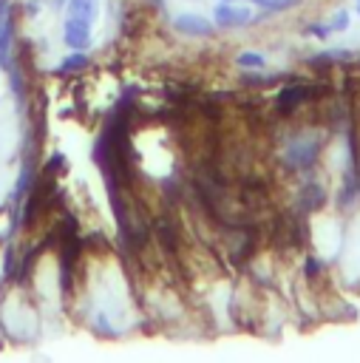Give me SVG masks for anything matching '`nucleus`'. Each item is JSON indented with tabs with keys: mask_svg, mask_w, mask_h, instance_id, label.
Masks as SVG:
<instances>
[{
	"mask_svg": "<svg viewBox=\"0 0 360 363\" xmlns=\"http://www.w3.org/2000/svg\"><path fill=\"white\" fill-rule=\"evenodd\" d=\"M323 94H329V91L326 88L317 91V88H309V85H286L275 96V113L278 116H292L295 108H300L303 102H309L315 96H323Z\"/></svg>",
	"mask_w": 360,
	"mask_h": 363,
	"instance_id": "1",
	"label": "nucleus"
},
{
	"mask_svg": "<svg viewBox=\"0 0 360 363\" xmlns=\"http://www.w3.org/2000/svg\"><path fill=\"white\" fill-rule=\"evenodd\" d=\"M317 153H320V142H317V139H312V136H298V139H292L289 147L283 150V164L292 167V170H306V167L315 164Z\"/></svg>",
	"mask_w": 360,
	"mask_h": 363,
	"instance_id": "2",
	"label": "nucleus"
},
{
	"mask_svg": "<svg viewBox=\"0 0 360 363\" xmlns=\"http://www.w3.org/2000/svg\"><path fill=\"white\" fill-rule=\"evenodd\" d=\"M153 233H156V238H159V244H162V250L164 252H179L181 250V227L176 224V218L173 216H159V218H153Z\"/></svg>",
	"mask_w": 360,
	"mask_h": 363,
	"instance_id": "3",
	"label": "nucleus"
},
{
	"mask_svg": "<svg viewBox=\"0 0 360 363\" xmlns=\"http://www.w3.org/2000/svg\"><path fill=\"white\" fill-rule=\"evenodd\" d=\"M62 37H65V45H68V48L82 51V48L88 45V40H91V20L77 17V14H68V17H65Z\"/></svg>",
	"mask_w": 360,
	"mask_h": 363,
	"instance_id": "4",
	"label": "nucleus"
},
{
	"mask_svg": "<svg viewBox=\"0 0 360 363\" xmlns=\"http://www.w3.org/2000/svg\"><path fill=\"white\" fill-rule=\"evenodd\" d=\"M213 20L218 26H247L252 20V11L249 9H238V6H230V3H218L215 11H213Z\"/></svg>",
	"mask_w": 360,
	"mask_h": 363,
	"instance_id": "5",
	"label": "nucleus"
},
{
	"mask_svg": "<svg viewBox=\"0 0 360 363\" xmlns=\"http://www.w3.org/2000/svg\"><path fill=\"white\" fill-rule=\"evenodd\" d=\"M176 28H179L181 34H193V37H207V34H213V26H210L204 17H198V14H179V17H176Z\"/></svg>",
	"mask_w": 360,
	"mask_h": 363,
	"instance_id": "6",
	"label": "nucleus"
},
{
	"mask_svg": "<svg viewBox=\"0 0 360 363\" xmlns=\"http://www.w3.org/2000/svg\"><path fill=\"white\" fill-rule=\"evenodd\" d=\"M326 201V193H323V187L317 184V182H306L303 184V190H300V199H298V204L303 207V210H315V207H320Z\"/></svg>",
	"mask_w": 360,
	"mask_h": 363,
	"instance_id": "7",
	"label": "nucleus"
},
{
	"mask_svg": "<svg viewBox=\"0 0 360 363\" xmlns=\"http://www.w3.org/2000/svg\"><path fill=\"white\" fill-rule=\"evenodd\" d=\"M9 48H11V14L0 17V65L3 68H11Z\"/></svg>",
	"mask_w": 360,
	"mask_h": 363,
	"instance_id": "8",
	"label": "nucleus"
},
{
	"mask_svg": "<svg viewBox=\"0 0 360 363\" xmlns=\"http://www.w3.org/2000/svg\"><path fill=\"white\" fill-rule=\"evenodd\" d=\"M68 14H77V17H85L94 23L96 17V0H68Z\"/></svg>",
	"mask_w": 360,
	"mask_h": 363,
	"instance_id": "9",
	"label": "nucleus"
},
{
	"mask_svg": "<svg viewBox=\"0 0 360 363\" xmlns=\"http://www.w3.org/2000/svg\"><path fill=\"white\" fill-rule=\"evenodd\" d=\"M235 62H238V68H249V71H255V68H264V65H266L264 54H255V51H241Z\"/></svg>",
	"mask_w": 360,
	"mask_h": 363,
	"instance_id": "10",
	"label": "nucleus"
},
{
	"mask_svg": "<svg viewBox=\"0 0 360 363\" xmlns=\"http://www.w3.org/2000/svg\"><path fill=\"white\" fill-rule=\"evenodd\" d=\"M82 68H88V57H85V54H71V57H65V60L60 62V71H62V74H77V71H82Z\"/></svg>",
	"mask_w": 360,
	"mask_h": 363,
	"instance_id": "11",
	"label": "nucleus"
},
{
	"mask_svg": "<svg viewBox=\"0 0 360 363\" xmlns=\"http://www.w3.org/2000/svg\"><path fill=\"white\" fill-rule=\"evenodd\" d=\"M68 167V162H65V156L62 153H51V159L45 162V173H60V170H65Z\"/></svg>",
	"mask_w": 360,
	"mask_h": 363,
	"instance_id": "12",
	"label": "nucleus"
},
{
	"mask_svg": "<svg viewBox=\"0 0 360 363\" xmlns=\"http://www.w3.org/2000/svg\"><path fill=\"white\" fill-rule=\"evenodd\" d=\"M346 26H349V14H346V11H337V14L332 17V23H329L332 34H334V31H346Z\"/></svg>",
	"mask_w": 360,
	"mask_h": 363,
	"instance_id": "13",
	"label": "nucleus"
},
{
	"mask_svg": "<svg viewBox=\"0 0 360 363\" xmlns=\"http://www.w3.org/2000/svg\"><path fill=\"white\" fill-rule=\"evenodd\" d=\"M303 272H306V278H317L320 275V261L315 255H309L306 264H303Z\"/></svg>",
	"mask_w": 360,
	"mask_h": 363,
	"instance_id": "14",
	"label": "nucleus"
},
{
	"mask_svg": "<svg viewBox=\"0 0 360 363\" xmlns=\"http://www.w3.org/2000/svg\"><path fill=\"white\" fill-rule=\"evenodd\" d=\"M295 0H261L258 6H264V9H269V11H281V9H289Z\"/></svg>",
	"mask_w": 360,
	"mask_h": 363,
	"instance_id": "15",
	"label": "nucleus"
},
{
	"mask_svg": "<svg viewBox=\"0 0 360 363\" xmlns=\"http://www.w3.org/2000/svg\"><path fill=\"white\" fill-rule=\"evenodd\" d=\"M9 14V0H0V17H6Z\"/></svg>",
	"mask_w": 360,
	"mask_h": 363,
	"instance_id": "16",
	"label": "nucleus"
},
{
	"mask_svg": "<svg viewBox=\"0 0 360 363\" xmlns=\"http://www.w3.org/2000/svg\"><path fill=\"white\" fill-rule=\"evenodd\" d=\"M357 11H360V0H357Z\"/></svg>",
	"mask_w": 360,
	"mask_h": 363,
	"instance_id": "17",
	"label": "nucleus"
},
{
	"mask_svg": "<svg viewBox=\"0 0 360 363\" xmlns=\"http://www.w3.org/2000/svg\"><path fill=\"white\" fill-rule=\"evenodd\" d=\"M224 3H230V0H224ZM255 3H261V0H255Z\"/></svg>",
	"mask_w": 360,
	"mask_h": 363,
	"instance_id": "18",
	"label": "nucleus"
}]
</instances>
